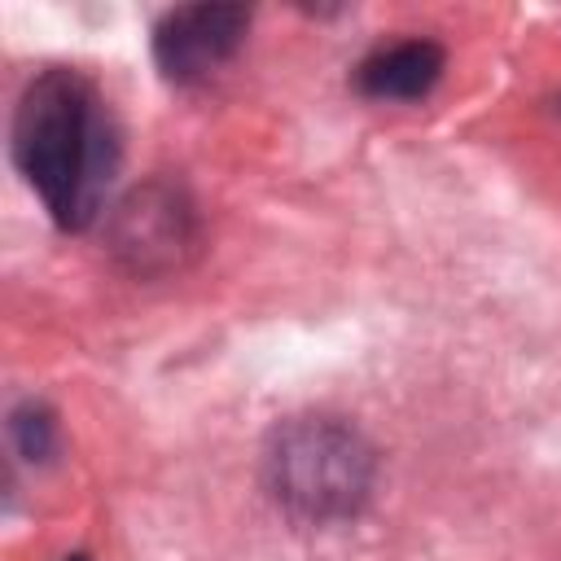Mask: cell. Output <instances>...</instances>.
<instances>
[{"label":"cell","mask_w":561,"mask_h":561,"mask_svg":"<svg viewBox=\"0 0 561 561\" xmlns=\"http://www.w3.org/2000/svg\"><path fill=\"white\" fill-rule=\"evenodd\" d=\"M118 158V123L88 75L53 66L26 83L13 110V162L57 228L83 232L101 219Z\"/></svg>","instance_id":"6da1fadb"},{"label":"cell","mask_w":561,"mask_h":561,"mask_svg":"<svg viewBox=\"0 0 561 561\" xmlns=\"http://www.w3.org/2000/svg\"><path fill=\"white\" fill-rule=\"evenodd\" d=\"M267 486L276 504H285L302 522H337L359 513L373 486V447L342 421L307 416L289 421L272 434Z\"/></svg>","instance_id":"7a4b0ae2"},{"label":"cell","mask_w":561,"mask_h":561,"mask_svg":"<svg viewBox=\"0 0 561 561\" xmlns=\"http://www.w3.org/2000/svg\"><path fill=\"white\" fill-rule=\"evenodd\" d=\"M250 31V9L241 4H184L153 26V61L171 83L210 79Z\"/></svg>","instance_id":"3957f363"},{"label":"cell","mask_w":561,"mask_h":561,"mask_svg":"<svg viewBox=\"0 0 561 561\" xmlns=\"http://www.w3.org/2000/svg\"><path fill=\"white\" fill-rule=\"evenodd\" d=\"M188 241V210L175 202L171 188H145L131 193L118 206L114 219V250L127 254L136 267H153V263H171L175 250Z\"/></svg>","instance_id":"277c9868"},{"label":"cell","mask_w":561,"mask_h":561,"mask_svg":"<svg viewBox=\"0 0 561 561\" xmlns=\"http://www.w3.org/2000/svg\"><path fill=\"white\" fill-rule=\"evenodd\" d=\"M438 75H443V48L434 39H403L359 61L355 83L373 101H416L438 83Z\"/></svg>","instance_id":"5b68a950"},{"label":"cell","mask_w":561,"mask_h":561,"mask_svg":"<svg viewBox=\"0 0 561 561\" xmlns=\"http://www.w3.org/2000/svg\"><path fill=\"white\" fill-rule=\"evenodd\" d=\"M13 443L26 460H44L53 451V416L39 403H26L13 412Z\"/></svg>","instance_id":"8992f818"},{"label":"cell","mask_w":561,"mask_h":561,"mask_svg":"<svg viewBox=\"0 0 561 561\" xmlns=\"http://www.w3.org/2000/svg\"><path fill=\"white\" fill-rule=\"evenodd\" d=\"M66 561H88V557H83V552H75V557H66Z\"/></svg>","instance_id":"52a82bcc"}]
</instances>
